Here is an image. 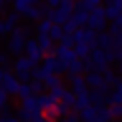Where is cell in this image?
I'll use <instances>...</instances> for the list:
<instances>
[]
</instances>
